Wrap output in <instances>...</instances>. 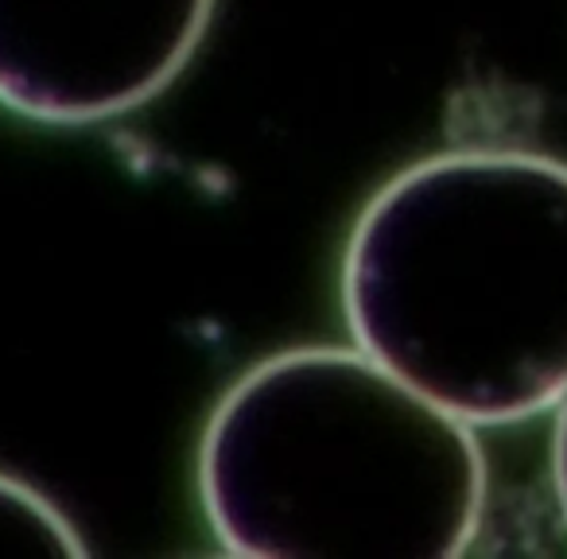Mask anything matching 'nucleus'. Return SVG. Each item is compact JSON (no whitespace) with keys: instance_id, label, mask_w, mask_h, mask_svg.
Instances as JSON below:
<instances>
[{"instance_id":"obj_1","label":"nucleus","mask_w":567,"mask_h":559,"mask_svg":"<svg viewBox=\"0 0 567 559\" xmlns=\"http://www.w3.org/2000/svg\"><path fill=\"white\" fill-rule=\"evenodd\" d=\"M362 354L474 427L567 396V164L447 148L381 183L342 252Z\"/></svg>"},{"instance_id":"obj_2","label":"nucleus","mask_w":567,"mask_h":559,"mask_svg":"<svg viewBox=\"0 0 567 559\" xmlns=\"http://www.w3.org/2000/svg\"><path fill=\"white\" fill-rule=\"evenodd\" d=\"M474 424L362 350L296 346L221 393L198 501L229 556L455 559L486 520Z\"/></svg>"},{"instance_id":"obj_3","label":"nucleus","mask_w":567,"mask_h":559,"mask_svg":"<svg viewBox=\"0 0 567 559\" xmlns=\"http://www.w3.org/2000/svg\"><path fill=\"white\" fill-rule=\"evenodd\" d=\"M218 0H0V105L86 128L156 102L203 48Z\"/></svg>"},{"instance_id":"obj_4","label":"nucleus","mask_w":567,"mask_h":559,"mask_svg":"<svg viewBox=\"0 0 567 559\" xmlns=\"http://www.w3.org/2000/svg\"><path fill=\"white\" fill-rule=\"evenodd\" d=\"M86 556V540L63 509L28 482L0 470V556Z\"/></svg>"},{"instance_id":"obj_5","label":"nucleus","mask_w":567,"mask_h":559,"mask_svg":"<svg viewBox=\"0 0 567 559\" xmlns=\"http://www.w3.org/2000/svg\"><path fill=\"white\" fill-rule=\"evenodd\" d=\"M551 486H556V505L567 528V396L556 404V427H551Z\"/></svg>"}]
</instances>
